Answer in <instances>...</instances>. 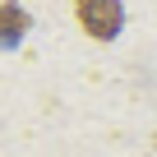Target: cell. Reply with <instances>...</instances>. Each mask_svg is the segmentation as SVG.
I'll list each match as a JSON object with an SVG mask.
<instances>
[{"instance_id":"2","label":"cell","mask_w":157,"mask_h":157,"mask_svg":"<svg viewBox=\"0 0 157 157\" xmlns=\"http://www.w3.org/2000/svg\"><path fill=\"white\" fill-rule=\"evenodd\" d=\"M28 28H33V19H28V10L19 5V0H0V46L23 42Z\"/></svg>"},{"instance_id":"1","label":"cell","mask_w":157,"mask_h":157,"mask_svg":"<svg viewBox=\"0 0 157 157\" xmlns=\"http://www.w3.org/2000/svg\"><path fill=\"white\" fill-rule=\"evenodd\" d=\"M74 19L93 42H116L125 28V5L120 0H74Z\"/></svg>"}]
</instances>
